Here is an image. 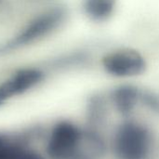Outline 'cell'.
Returning a JSON list of instances; mask_svg holds the SVG:
<instances>
[{"mask_svg": "<svg viewBox=\"0 0 159 159\" xmlns=\"http://www.w3.org/2000/svg\"><path fill=\"white\" fill-rule=\"evenodd\" d=\"M46 151L49 159H108V131L86 121L61 120L50 131Z\"/></svg>", "mask_w": 159, "mask_h": 159, "instance_id": "6da1fadb", "label": "cell"}, {"mask_svg": "<svg viewBox=\"0 0 159 159\" xmlns=\"http://www.w3.org/2000/svg\"><path fill=\"white\" fill-rule=\"evenodd\" d=\"M109 158L155 159L158 136L153 125L141 116L118 118L108 130Z\"/></svg>", "mask_w": 159, "mask_h": 159, "instance_id": "7a4b0ae2", "label": "cell"}, {"mask_svg": "<svg viewBox=\"0 0 159 159\" xmlns=\"http://www.w3.org/2000/svg\"><path fill=\"white\" fill-rule=\"evenodd\" d=\"M105 72L115 77L129 78L140 75L146 68L143 56L133 48H118L102 58Z\"/></svg>", "mask_w": 159, "mask_h": 159, "instance_id": "3957f363", "label": "cell"}, {"mask_svg": "<svg viewBox=\"0 0 159 159\" xmlns=\"http://www.w3.org/2000/svg\"><path fill=\"white\" fill-rule=\"evenodd\" d=\"M143 89L131 84L115 88L108 96L112 111L118 118L140 116L139 111L143 109Z\"/></svg>", "mask_w": 159, "mask_h": 159, "instance_id": "277c9868", "label": "cell"}, {"mask_svg": "<svg viewBox=\"0 0 159 159\" xmlns=\"http://www.w3.org/2000/svg\"><path fill=\"white\" fill-rule=\"evenodd\" d=\"M42 79V74L35 69H24L17 72L0 84V106L8 100L37 85Z\"/></svg>", "mask_w": 159, "mask_h": 159, "instance_id": "5b68a950", "label": "cell"}, {"mask_svg": "<svg viewBox=\"0 0 159 159\" xmlns=\"http://www.w3.org/2000/svg\"><path fill=\"white\" fill-rule=\"evenodd\" d=\"M0 159H46L22 142L8 134L0 133Z\"/></svg>", "mask_w": 159, "mask_h": 159, "instance_id": "8992f818", "label": "cell"}, {"mask_svg": "<svg viewBox=\"0 0 159 159\" xmlns=\"http://www.w3.org/2000/svg\"><path fill=\"white\" fill-rule=\"evenodd\" d=\"M117 0H84V10L94 21H104L115 12Z\"/></svg>", "mask_w": 159, "mask_h": 159, "instance_id": "52a82bcc", "label": "cell"}, {"mask_svg": "<svg viewBox=\"0 0 159 159\" xmlns=\"http://www.w3.org/2000/svg\"><path fill=\"white\" fill-rule=\"evenodd\" d=\"M143 109L159 116V93L143 89Z\"/></svg>", "mask_w": 159, "mask_h": 159, "instance_id": "ba28073f", "label": "cell"}]
</instances>
